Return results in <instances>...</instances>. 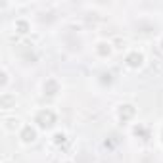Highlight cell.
<instances>
[{
  "mask_svg": "<svg viewBox=\"0 0 163 163\" xmlns=\"http://www.w3.org/2000/svg\"><path fill=\"white\" fill-rule=\"evenodd\" d=\"M4 163H8V161H4Z\"/></svg>",
  "mask_w": 163,
  "mask_h": 163,
  "instance_id": "6da1fadb",
  "label": "cell"
}]
</instances>
